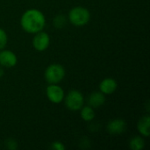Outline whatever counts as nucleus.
I'll use <instances>...</instances> for the list:
<instances>
[{
  "label": "nucleus",
  "instance_id": "obj_3",
  "mask_svg": "<svg viewBox=\"0 0 150 150\" xmlns=\"http://www.w3.org/2000/svg\"><path fill=\"white\" fill-rule=\"evenodd\" d=\"M66 71L62 65L59 63H54L46 69L44 76L49 84H58L63 80Z\"/></svg>",
  "mask_w": 150,
  "mask_h": 150
},
{
  "label": "nucleus",
  "instance_id": "obj_16",
  "mask_svg": "<svg viewBox=\"0 0 150 150\" xmlns=\"http://www.w3.org/2000/svg\"><path fill=\"white\" fill-rule=\"evenodd\" d=\"M6 147L8 149L14 150L18 148V144H17V142L12 140V139H9L7 142H6Z\"/></svg>",
  "mask_w": 150,
  "mask_h": 150
},
{
  "label": "nucleus",
  "instance_id": "obj_13",
  "mask_svg": "<svg viewBox=\"0 0 150 150\" xmlns=\"http://www.w3.org/2000/svg\"><path fill=\"white\" fill-rule=\"evenodd\" d=\"M129 147L133 150H141L145 147V141L142 136H134L129 142Z\"/></svg>",
  "mask_w": 150,
  "mask_h": 150
},
{
  "label": "nucleus",
  "instance_id": "obj_7",
  "mask_svg": "<svg viewBox=\"0 0 150 150\" xmlns=\"http://www.w3.org/2000/svg\"><path fill=\"white\" fill-rule=\"evenodd\" d=\"M18 63L17 55L11 50H0V66L13 68Z\"/></svg>",
  "mask_w": 150,
  "mask_h": 150
},
{
  "label": "nucleus",
  "instance_id": "obj_14",
  "mask_svg": "<svg viewBox=\"0 0 150 150\" xmlns=\"http://www.w3.org/2000/svg\"><path fill=\"white\" fill-rule=\"evenodd\" d=\"M67 23V19L65 18L64 15H57L54 18V25L56 27V28H62Z\"/></svg>",
  "mask_w": 150,
  "mask_h": 150
},
{
  "label": "nucleus",
  "instance_id": "obj_9",
  "mask_svg": "<svg viewBox=\"0 0 150 150\" xmlns=\"http://www.w3.org/2000/svg\"><path fill=\"white\" fill-rule=\"evenodd\" d=\"M117 87H118V83L116 80L111 77L105 78L99 83V90L105 95L112 94L117 90Z\"/></svg>",
  "mask_w": 150,
  "mask_h": 150
},
{
  "label": "nucleus",
  "instance_id": "obj_17",
  "mask_svg": "<svg viewBox=\"0 0 150 150\" xmlns=\"http://www.w3.org/2000/svg\"><path fill=\"white\" fill-rule=\"evenodd\" d=\"M51 148L54 150L65 149V146H64L62 142H53L52 145H51Z\"/></svg>",
  "mask_w": 150,
  "mask_h": 150
},
{
  "label": "nucleus",
  "instance_id": "obj_18",
  "mask_svg": "<svg viewBox=\"0 0 150 150\" xmlns=\"http://www.w3.org/2000/svg\"><path fill=\"white\" fill-rule=\"evenodd\" d=\"M3 76H4V69H3V67L0 66V79L2 78Z\"/></svg>",
  "mask_w": 150,
  "mask_h": 150
},
{
  "label": "nucleus",
  "instance_id": "obj_5",
  "mask_svg": "<svg viewBox=\"0 0 150 150\" xmlns=\"http://www.w3.org/2000/svg\"><path fill=\"white\" fill-rule=\"evenodd\" d=\"M47 97L53 104H60L65 98L64 91L58 84H49L46 90Z\"/></svg>",
  "mask_w": 150,
  "mask_h": 150
},
{
  "label": "nucleus",
  "instance_id": "obj_2",
  "mask_svg": "<svg viewBox=\"0 0 150 150\" xmlns=\"http://www.w3.org/2000/svg\"><path fill=\"white\" fill-rule=\"evenodd\" d=\"M90 19L91 13L85 7L76 6L72 8L69 12V22L76 26H83L89 23Z\"/></svg>",
  "mask_w": 150,
  "mask_h": 150
},
{
  "label": "nucleus",
  "instance_id": "obj_10",
  "mask_svg": "<svg viewBox=\"0 0 150 150\" xmlns=\"http://www.w3.org/2000/svg\"><path fill=\"white\" fill-rule=\"evenodd\" d=\"M105 94H103L101 91L92 92L88 98V104L93 109L102 106L105 104Z\"/></svg>",
  "mask_w": 150,
  "mask_h": 150
},
{
  "label": "nucleus",
  "instance_id": "obj_4",
  "mask_svg": "<svg viewBox=\"0 0 150 150\" xmlns=\"http://www.w3.org/2000/svg\"><path fill=\"white\" fill-rule=\"evenodd\" d=\"M63 100L65 102L66 107L72 112L80 111V109L83 106V103H84V98L83 94L76 90L70 91Z\"/></svg>",
  "mask_w": 150,
  "mask_h": 150
},
{
  "label": "nucleus",
  "instance_id": "obj_8",
  "mask_svg": "<svg viewBox=\"0 0 150 150\" xmlns=\"http://www.w3.org/2000/svg\"><path fill=\"white\" fill-rule=\"evenodd\" d=\"M127 129V123L124 120L115 119L111 120L107 125V131L111 134H120Z\"/></svg>",
  "mask_w": 150,
  "mask_h": 150
},
{
  "label": "nucleus",
  "instance_id": "obj_1",
  "mask_svg": "<svg viewBox=\"0 0 150 150\" xmlns=\"http://www.w3.org/2000/svg\"><path fill=\"white\" fill-rule=\"evenodd\" d=\"M20 25L22 29L31 34H35L43 31L46 25L45 15L37 9L26 10L21 16Z\"/></svg>",
  "mask_w": 150,
  "mask_h": 150
},
{
  "label": "nucleus",
  "instance_id": "obj_15",
  "mask_svg": "<svg viewBox=\"0 0 150 150\" xmlns=\"http://www.w3.org/2000/svg\"><path fill=\"white\" fill-rule=\"evenodd\" d=\"M8 42V37L5 31L3 28H0V50L4 49Z\"/></svg>",
  "mask_w": 150,
  "mask_h": 150
},
{
  "label": "nucleus",
  "instance_id": "obj_12",
  "mask_svg": "<svg viewBox=\"0 0 150 150\" xmlns=\"http://www.w3.org/2000/svg\"><path fill=\"white\" fill-rule=\"evenodd\" d=\"M80 111H81L80 115H81V118L83 119V120H84L86 122H90L94 120L95 112H94V109L92 107H91L90 105L83 106L80 109Z\"/></svg>",
  "mask_w": 150,
  "mask_h": 150
},
{
  "label": "nucleus",
  "instance_id": "obj_11",
  "mask_svg": "<svg viewBox=\"0 0 150 150\" xmlns=\"http://www.w3.org/2000/svg\"><path fill=\"white\" fill-rule=\"evenodd\" d=\"M149 123L150 119L149 115H145L143 116L137 124V128L139 133L144 136V137H149L150 135V129H149Z\"/></svg>",
  "mask_w": 150,
  "mask_h": 150
},
{
  "label": "nucleus",
  "instance_id": "obj_6",
  "mask_svg": "<svg viewBox=\"0 0 150 150\" xmlns=\"http://www.w3.org/2000/svg\"><path fill=\"white\" fill-rule=\"evenodd\" d=\"M50 44V37L45 32H39L35 33V36L33 40V46L35 50L39 52L45 51Z\"/></svg>",
  "mask_w": 150,
  "mask_h": 150
}]
</instances>
